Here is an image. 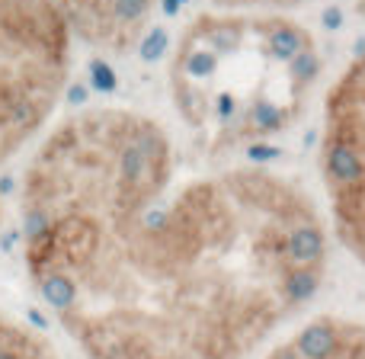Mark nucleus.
I'll list each match as a JSON object with an SVG mask.
<instances>
[{
  "instance_id": "nucleus-1",
  "label": "nucleus",
  "mask_w": 365,
  "mask_h": 359,
  "mask_svg": "<svg viewBox=\"0 0 365 359\" xmlns=\"http://www.w3.org/2000/svg\"><path fill=\"white\" fill-rule=\"evenodd\" d=\"M38 298L90 359H240L292 308L285 279L327 238L298 180L266 167L138 186L19 189Z\"/></svg>"
},
{
  "instance_id": "nucleus-2",
  "label": "nucleus",
  "mask_w": 365,
  "mask_h": 359,
  "mask_svg": "<svg viewBox=\"0 0 365 359\" xmlns=\"http://www.w3.org/2000/svg\"><path fill=\"white\" fill-rule=\"evenodd\" d=\"M321 68L314 36L289 16L202 13L173 51L170 96L208 151H247L295 126Z\"/></svg>"
},
{
  "instance_id": "nucleus-3",
  "label": "nucleus",
  "mask_w": 365,
  "mask_h": 359,
  "mask_svg": "<svg viewBox=\"0 0 365 359\" xmlns=\"http://www.w3.org/2000/svg\"><path fill=\"white\" fill-rule=\"evenodd\" d=\"M71 81V32L55 0H0V221L10 164L48 128Z\"/></svg>"
},
{
  "instance_id": "nucleus-4",
  "label": "nucleus",
  "mask_w": 365,
  "mask_h": 359,
  "mask_svg": "<svg viewBox=\"0 0 365 359\" xmlns=\"http://www.w3.org/2000/svg\"><path fill=\"white\" fill-rule=\"evenodd\" d=\"M321 177L336 238L365 260V51L324 103Z\"/></svg>"
},
{
  "instance_id": "nucleus-5",
  "label": "nucleus",
  "mask_w": 365,
  "mask_h": 359,
  "mask_svg": "<svg viewBox=\"0 0 365 359\" xmlns=\"http://www.w3.org/2000/svg\"><path fill=\"white\" fill-rule=\"evenodd\" d=\"M71 39L90 49L125 55L145 42L154 0H55Z\"/></svg>"
},
{
  "instance_id": "nucleus-6",
  "label": "nucleus",
  "mask_w": 365,
  "mask_h": 359,
  "mask_svg": "<svg viewBox=\"0 0 365 359\" xmlns=\"http://www.w3.org/2000/svg\"><path fill=\"white\" fill-rule=\"evenodd\" d=\"M0 359H55V350L36 330L0 311Z\"/></svg>"
},
{
  "instance_id": "nucleus-7",
  "label": "nucleus",
  "mask_w": 365,
  "mask_h": 359,
  "mask_svg": "<svg viewBox=\"0 0 365 359\" xmlns=\"http://www.w3.org/2000/svg\"><path fill=\"white\" fill-rule=\"evenodd\" d=\"M221 10H244V6H266V10H292L298 4H308V0H212Z\"/></svg>"
},
{
  "instance_id": "nucleus-8",
  "label": "nucleus",
  "mask_w": 365,
  "mask_h": 359,
  "mask_svg": "<svg viewBox=\"0 0 365 359\" xmlns=\"http://www.w3.org/2000/svg\"><path fill=\"white\" fill-rule=\"evenodd\" d=\"M324 26H327V29H336V26H340V10H336V6L324 13Z\"/></svg>"
},
{
  "instance_id": "nucleus-9",
  "label": "nucleus",
  "mask_w": 365,
  "mask_h": 359,
  "mask_svg": "<svg viewBox=\"0 0 365 359\" xmlns=\"http://www.w3.org/2000/svg\"><path fill=\"white\" fill-rule=\"evenodd\" d=\"M362 13H365V0H362Z\"/></svg>"
}]
</instances>
